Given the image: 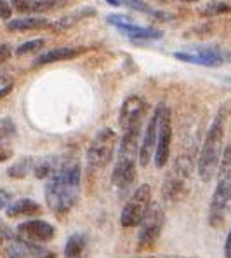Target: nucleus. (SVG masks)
Returning a JSON list of instances; mask_svg holds the SVG:
<instances>
[{"instance_id":"f257e3e1","label":"nucleus","mask_w":231,"mask_h":258,"mask_svg":"<svg viewBox=\"0 0 231 258\" xmlns=\"http://www.w3.org/2000/svg\"><path fill=\"white\" fill-rule=\"evenodd\" d=\"M80 192V166L77 161L58 166L49 176L45 187V199L52 211L64 213L71 210Z\"/></svg>"},{"instance_id":"f03ea898","label":"nucleus","mask_w":231,"mask_h":258,"mask_svg":"<svg viewBox=\"0 0 231 258\" xmlns=\"http://www.w3.org/2000/svg\"><path fill=\"white\" fill-rule=\"evenodd\" d=\"M222 140H224V119L222 115H217L207 131L198 157V176L203 183H209L214 174H217L219 162L222 157Z\"/></svg>"},{"instance_id":"7ed1b4c3","label":"nucleus","mask_w":231,"mask_h":258,"mask_svg":"<svg viewBox=\"0 0 231 258\" xmlns=\"http://www.w3.org/2000/svg\"><path fill=\"white\" fill-rule=\"evenodd\" d=\"M231 201V147L222 152L221 162L217 168V185L210 201L209 222L210 225H219L224 218Z\"/></svg>"},{"instance_id":"20e7f679","label":"nucleus","mask_w":231,"mask_h":258,"mask_svg":"<svg viewBox=\"0 0 231 258\" xmlns=\"http://www.w3.org/2000/svg\"><path fill=\"white\" fill-rule=\"evenodd\" d=\"M117 149V133L109 127H104L94 136L92 143L87 150V162L92 168H104L111 161Z\"/></svg>"},{"instance_id":"39448f33","label":"nucleus","mask_w":231,"mask_h":258,"mask_svg":"<svg viewBox=\"0 0 231 258\" xmlns=\"http://www.w3.org/2000/svg\"><path fill=\"white\" fill-rule=\"evenodd\" d=\"M151 206V188L150 185H141L136 188V192L131 196L127 204L124 206L120 222L124 227H136L143 222L145 215Z\"/></svg>"},{"instance_id":"423d86ee","label":"nucleus","mask_w":231,"mask_h":258,"mask_svg":"<svg viewBox=\"0 0 231 258\" xmlns=\"http://www.w3.org/2000/svg\"><path fill=\"white\" fill-rule=\"evenodd\" d=\"M164 222H165L164 210L158 206H150V210L145 215L143 222L139 223L141 225V232H139L138 237V249L145 251V249H150L157 244L158 237L162 234Z\"/></svg>"},{"instance_id":"0eeeda50","label":"nucleus","mask_w":231,"mask_h":258,"mask_svg":"<svg viewBox=\"0 0 231 258\" xmlns=\"http://www.w3.org/2000/svg\"><path fill=\"white\" fill-rule=\"evenodd\" d=\"M160 108V117H158V136L157 147H155V166L164 168L169 161L170 155V142H172V126H170V110L167 107Z\"/></svg>"},{"instance_id":"6e6552de","label":"nucleus","mask_w":231,"mask_h":258,"mask_svg":"<svg viewBox=\"0 0 231 258\" xmlns=\"http://www.w3.org/2000/svg\"><path fill=\"white\" fill-rule=\"evenodd\" d=\"M18 234L26 242H44L54 237V227L44 220H30L18 227Z\"/></svg>"},{"instance_id":"1a4fd4ad","label":"nucleus","mask_w":231,"mask_h":258,"mask_svg":"<svg viewBox=\"0 0 231 258\" xmlns=\"http://www.w3.org/2000/svg\"><path fill=\"white\" fill-rule=\"evenodd\" d=\"M146 103L143 98L139 96H129L126 101H124L122 108H120V117H119V124L122 127V131H127V129L138 126L141 124V117L145 113Z\"/></svg>"},{"instance_id":"9d476101","label":"nucleus","mask_w":231,"mask_h":258,"mask_svg":"<svg viewBox=\"0 0 231 258\" xmlns=\"http://www.w3.org/2000/svg\"><path fill=\"white\" fill-rule=\"evenodd\" d=\"M158 117H160V108L155 110L153 117L148 122V127L145 131V136H143L141 147H139V164L143 168H146L148 162H150L151 155L155 154V147H157V136H158Z\"/></svg>"},{"instance_id":"9b49d317","label":"nucleus","mask_w":231,"mask_h":258,"mask_svg":"<svg viewBox=\"0 0 231 258\" xmlns=\"http://www.w3.org/2000/svg\"><path fill=\"white\" fill-rule=\"evenodd\" d=\"M136 180V161L117 159V164L111 173V181L119 188H127Z\"/></svg>"},{"instance_id":"f8f14e48","label":"nucleus","mask_w":231,"mask_h":258,"mask_svg":"<svg viewBox=\"0 0 231 258\" xmlns=\"http://www.w3.org/2000/svg\"><path fill=\"white\" fill-rule=\"evenodd\" d=\"M177 59L186 63H195V64H203V67H219L222 64V56L217 51H200V52H176Z\"/></svg>"},{"instance_id":"ddd939ff","label":"nucleus","mask_w":231,"mask_h":258,"mask_svg":"<svg viewBox=\"0 0 231 258\" xmlns=\"http://www.w3.org/2000/svg\"><path fill=\"white\" fill-rule=\"evenodd\" d=\"M80 52H84V49H71V47H58V49H51V51L40 54L35 59L37 67H42V64H49L54 61H61V59H71L75 56H78Z\"/></svg>"},{"instance_id":"4468645a","label":"nucleus","mask_w":231,"mask_h":258,"mask_svg":"<svg viewBox=\"0 0 231 258\" xmlns=\"http://www.w3.org/2000/svg\"><path fill=\"white\" fill-rule=\"evenodd\" d=\"M51 26V23L44 18H25V20H13L9 21L7 28L13 32H26V30H42Z\"/></svg>"},{"instance_id":"2eb2a0df","label":"nucleus","mask_w":231,"mask_h":258,"mask_svg":"<svg viewBox=\"0 0 231 258\" xmlns=\"http://www.w3.org/2000/svg\"><path fill=\"white\" fill-rule=\"evenodd\" d=\"M40 208L35 201L32 199H20L16 203H13L11 206H7V215L11 218H16V216H30L33 213H37Z\"/></svg>"},{"instance_id":"dca6fc26","label":"nucleus","mask_w":231,"mask_h":258,"mask_svg":"<svg viewBox=\"0 0 231 258\" xmlns=\"http://www.w3.org/2000/svg\"><path fill=\"white\" fill-rule=\"evenodd\" d=\"M85 249V237L82 234H73L64 246V258H82Z\"/></svg>"},{"instance_id":"f3484780","label":"nucleus","mask_w":231,"mask_h":258,"mask_svg":"<svg viewBox=\"0 0 231 258\" xmlns=\"http://www.w3.org/2000/svg\"><path fill=\"white\" fill-rule=\"evenodd\" d=\"M33 249L35 246H32V242H26L23 239L13 241L7 246V256L9 258H26L30 255H33Z\"/></svg>"},{"instance_id":"a211bd4d","label":"nucleus","mask_w":231,"mask_h":258,"mask_svg":"<svg viewBox=\"0 0 231 258\" xmlns=\"http://www.w3.org/2000/svg\"><path fill=\"white\" fill-rule=\"evenodd\" d=\"M124 33H127L131 39H141V40H148V39H160L162 32L155 28H139V26L132 25V26H126V28H120Z\"/></svg>"},{"instance_id":"6ab92c4d","label":"nucleus","mask_w":231,"mask_h":258,"mask_svg":"<svg viewBox=\"0 0 231 258\" xmlns=\"http://www.w3.org/2000/svg\"><path fill=\"white\" fill-rule=\"evenodd\" d=\"M183 192H184V180L183 178H179L177 174L174 178H167V181H165V185H164L165 199L176 201L183 196Z\"/></svg>"},{"instance_id":"aec40b11","label":"nucleus","mask_w":231,"mask_h":258,"mask_svg":"<svg viewBox=\"0 0 231 258\" xmlns=\"http://www.w3.org/2000/svg\"><path fill=\"white\" fill-rule=\"evenodd\" d=\"M33 169H35L33 159L25 157V159H21L20 162H16L14 166H11V168L7 169V173H9V176H13V178H25V176H28Z\"/></svg>"},{"instance_id":"412c9836","label":"nucleus","mask_w":231,"mask_h":258,"mask_svg":"<svg viewBox=\"0 0 231 258\" xmlns=\"http://www.w3.org/2000/svg\"><path fill=\"white\" fill-rule=\"evenodd\" d=\"M89 14H92V11H78V13H75V14H70V16H64L63 20H59L58 23L54 25V28L56 30H64V28H68V26H71V25H75L78 20H82V18H85V16H89Z\"/></svg>"},{"instance_id":"4be33fe9","label":"nucleus","mask_w":231,"mask_h":258,"mask_svg":"<svg viewBox=\"0 0 231 258\" xmlns=\"http://www.w3.org/2000/svg\"><path fill=\"white\" fill-rule=\"evenodd\" d=\"M45 45V40L44 39H35V40H28V42L21 44L20 47L16 49V54L18 56H23V54H28V52H33V51H39Z\"/></svg>"},{"instance_id":"5701e85b","label":"nucleus","mask_w":231,"mask_h":258,"mask_svg":"<svg viewBox=\"0 0 231 258\" xmlns=\"http://www.w3.org/2000/svg\"><path fill=\"white\" fill-rule=\"evenodd\" d=\"M228 11H229L228 4H209V6L202 11V14L203 16H215V14L228 13Z\"/></svg>"},{"instance_id":"b1692460","label":"nucleus","mask_w":231,"mask_h":258,"mask_svg":"<svg viewBox=\"0 0 231 258\" xmlns=\"http://www.w3.org/2000/svg\"><path fill=\"white\" fill-rule=\"evenodd\" d=\"M122 4H126L131 9H136V11H141V13H148V14H155V11H151L150 7L146 6L143 0H122Z\"/></svg>"},{"instance_id":"393cba45","label":"nucleus","mask_w":231,"mask_h":258,"mask_svg":"<svg viewBox=\"0 0 231 258\" xmlns=\"http://www.w3.org/2000/svg\"><path fill=\"white\" fill-rule=\"evenodd\" d=\"M108 21L111 25H117L119 28H126V26H132V20H129L127 16H122V14H109Z\"/></svg>"},{"instance_id":"a878e982","label":"nucleus","mask_w":231,"mask_h":258,"mask_svg":"<svg viewBox=\"0 0 231 258\" xmlns=\"http://www.w3.org/2000/svg\"><path fill=\"white\" fill-rule=\"evenodd\" d=\"M11 7H14L18 13H30L32 0H11Z\"/></svg>"},{"instance_id":"bb28decb","label":"nucleus","mask_w":231,"mask_h":258,"mask_svg":"<svg viewBox=\"0 0 231 258\" xmlns=\"http://www.w3.org/2000/svg\"><path fill=\"white\" fill-rule=\"evenodd\" d=\"M11 14H13V7H11L6 0H0V18H2V20H9Z\"/></svg>"},{"instance_id":"cd10ccee","label":"nucleus","mask_w":231,"mask_h":258,"mask_svg":"<svg viewBox=\"0 0 231 258\" xmlns=\"http://www.w3.org/2000/svg\"><path fill=\"white\" fill-rule=\"evenodd\" d=\"M11 58V47L7 44H0V64Z\"/></svg>"},{"instance_id":"c85d7f7f","label":"nucleus","mask_w":231,"mask_h":258,"mask_svg":"<svg viewBox=\"0 0 231 258\" xmlns=\"http://www.w3.org/2000/svg\"><path fill=\"white\" fill-rule=\"evenodd\" d=\"M11 155H13V152H11V149H9V147L4 145V142L0 140V162H6L7 159L11 157Z\"/></svg>"},{"instance_id":"c756f323","label":"nucleus","mask_w":231,"mask_h":258,"mask_svg":"<svg viewBox=\"0 0 231 258\" xmlns=\"http://www.w3.org/2000/svg\"><path fill=\"white\" fill-rule=\"evenodd\" d=\"M9 203H11V194L6 190H0V210L9 206Z\"/></svg>"},{"instance_id":"7c9ffc66","label":"nucleus","mask_w":231,"mask_h":258,"mask_svg":"<svg viewBox=\"0 0 231 258\" xmlns=\"http://www.w3.org/2000/svg\"><path fill=\"white\" fill-rule=\"evenodd\" d=\"M7 239H11V230L7 229L2 222H0V244H2V242H6Z\"/></svg>"},{"instance_id":"2f4dec72","label":"nucleus","mask_w":231,"mask_h":258,"mask_svg":"<svg viewBox=\"0 0 231 258\" xmlns=\"http://www.w3.org/2000/svg\"><path fill=\"white\" fill-rule=\"evenodd\" d=\"M224 255H226V258H231V230H229L228 237H226V242H224Z\"/></svg>"},{"instance_id":"473e14b6","label":"nucleus","mask_w":231,"mask_h":258,"mask_svg":"<svg viewBox=\"0 0 231 258\" xmlns=\"http://www.w3.org/2000/svg\"><path fill=\"white\" fill-rule=\"evenodd\" d=\"M108 4H111V6H122V0H106Z\"/></svg>"},{"instance_id":"72a5a7b5","label":"nucleus","mask_w":231,"mask_h":258,"mask_svg":"<svg viewBox=\"0 0 231 258\" xmlns=\"http://www.w3.org/2000/svg\"><path fill=\"white\" fill-rule=\"evenodd\" d=\"M2 84H6V77H4V75H0V86ZM7 84H9V82H7Z\"/></svg>"},{"instance_id":"f704fd0d","label":"nucleus","mask_w":231,"mask_h":258,"mask_svg":"<svg viewBox=\"0 0 231 258\" xmlns=\"http://www.w3.org/2000/svg\"><path fill=\"white\" fill-rule=\"evenodd\" d=\"M181 2H198V0H181Z\"/></svg>"},{"instance_id":"c9c22d12","label":"nucleus","mask_w":231,"mask_h":258,"mask_svg":"<svg viewBox=\"0 0 231 258\" xmlns=\"http://www.w3.org/2000/svg\"><path fill=\"white\" fill-rule=\"evenodd\" d=\"M44 258H54V255H52V253H49L47 256H44Z\"/></svg>"},{"instance_id":"e433bc0d","label":"nucleus","mask_w":231,"mask_h":258,"mask_svg":"<svg viewBox=\"0 0 231 258\" xmlns=\"http://www.w3.org/2000/svg\"><path fill=\"white\" fill-rule=\"evenodd\" d=\"M40 2H42V0H40Z\"/></svg>"}]
</instances>
